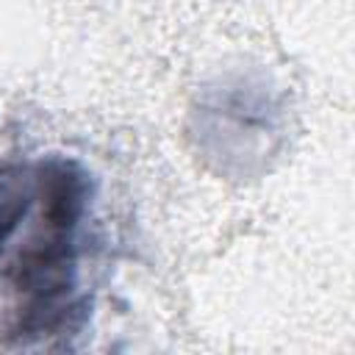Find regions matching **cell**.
<instances>
[{
    "mask_svg": "<svg viewBox=\"0 0 355 355\" xmlns=\"http://www.w3.org/2000/svg\"><path fill=\"white\" fill-rule=\"evenodd\" d=\"M39 200V169L0 166V255Z\"/></svg>",
    "mask_w": 355,
    "mask_h": 355,
    "instance_id": "6da1fadb",
    "label": "cell"
}]
</instances>
